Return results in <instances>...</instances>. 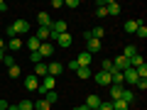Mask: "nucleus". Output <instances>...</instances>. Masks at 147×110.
<instances>
[{
  "label": "nucleus",
  "instance_id": "obj_8",
  "mask_svg": "<svg viewBox=\"0 0 147 110\" xmlns=\"http://www.w3.org/2000/svg\"><path fill=\"white\" fill-rule=\"evenodd\" d=\"M113 68H115V71H125V68H132V66H130V61L120 54L118 59H113Z\"/></svg>",
  "mask_w": 147,
  "mask_h": 110
},
{
  "label": "nucleus",
  "instance_id": "obj_31",
  "mask_svg": "<svg viewBox=\"0 0 147 110\" xmlns=\"http://www.w3.org/2000/svg\"><path fill=\"white\" fill-rule=\"evenodd\" d=\"M135 34L140 37V39H145V37H147V27L142 25V20H140V27H137V32H135Z\"/></svg>",
  "mask_w": 147,
  "mask_h": 110
},
{
  "label": "nucleus",
  "instance_id": "obj_29",
  "mask_svg": "<svg viewBox=\"0 0 147 110\" xmlns=\"http://www.w3.org/2000/svg\"><path fill=\"white\" fill-rule=\"evenodd\" d=\"M34 108H37V110H49V108H52V105H49L47 100L42 98V100H37V103H34Z\"/></svg>",
  "mask_w": 147,
  "mask_h": 110
},
{
  "label": "nucleus",
  "instance_id": "obj_6",
  "mask_svg": "<svg viewBox=\"0 0 147 110\" xmlns=\"http://www.w3.org/2000/svg\"><path fill=\"white\" fill-rule=\"evenodd\" d=\"M123 81H125V83H132V86H135L137 81H140V76H137L135 68H125V71H123Z\"/></svg>",
  "mask_w": 147,
  "mask_h": 110
},
{
  "label": "nucleus",
  "instance_id": "obj_14",
  "mask_svg": "<svg viewBox=\"0 0 147 110\" xmlns=\"http://www.w3.org/2000/svg\"><path fill=\"white\" fill-rule=\"evenodd\" d=\"M32 76H37V78H44V76H49V73H47V64H44V61L34 64V73H32Z\"/></svg>",
  "mask_w": 147,
  "mask_h": 110
},
{
  "label": "nucleus",
  "instance_id": "obj_15",
  "mask_svg": "<svg viewBox=\"0 0 147 110\" xmlns=\"http://www.w3.org/2000/svg\"><path fill=\"white\" fill-rule=\"evenodd\" d=\"M25 88H30V91H37V88H39V78L30 73V76L25 78Z\"/></svg>",
  "mask_w": 147,
  "mask_h": 110
},
{
  "label": "nucleus",
  "instance_id": "obj_27",
  "mask_svg": "<svg viewBox=\"0 0 147 110\" xmlns=\"http://www.w3.org/2000/svg\"><path fill=\"white\" fill-rule=\"evenodd\" d=\"M120 100H125V103L130 105L132 100H135V93H132V91H125V88H123V95H120Z\"/></svg>",
  "mask_w": 147,
  "mask_h": 110
},
{
  "label": "nucleus",
  "instance_id": "obj_28",
  "mask_svg": "<svg viewBox=\"0 0 147 110\" xmlns=\"http://www.w3.org/2000/svg\"><path fill=\"white\" fill-rule=\"evenodd\" d=\"M88 34L93 37V39H98V42H100V39H103V34H105V32H103V27H96V30H91Z\"/></svg>",
  "mask_w": 147,
  "mask_h": 110
},
{
  "label": "nucleus",
  "instance_id": "obj_36",
  "mask_svg": "<svg viewBox=\"0 0 147 110\" xmlns=\"http://www.w3.org/2000/svg\"><path fill=\"white\" fill-rule=\"evenodd\" d=\"M30 61H32V64H39V61H42V56H39L37 52H32V54H30Z\"/></svg>",
  "mask_w": 147,
  "mask_h": 110
},
{
  "label": "nucleus",
  "instance_id": "obj_9",
  "mask_svg": "<svg viewBox=\"0 0 147 110\" xmlns=\"http://www.w3.org/2000/svg\"><path fill=\"white\" fill-rule=\"evenodd\" d=\"M54 39H57V44H59V47H64V49H66V47H71V44H74V37L69 34V32H64V34L54 37Z\"/></svg>",
  "mask_w": 147,
  "mask_h": 110
},
{
  "label": "nucleus",
  "instance_id": "obj_16",
  "mask_svg": "<svg viewBox=\"0 0 147 110\" xmlns=\"http://www.w3.org/2000/svg\"><path fill=\"white\" fill-rule=\"evenodd\" d=\"M7 49L10 52H20L22 49V37H12L10 42H7Z\"/></svg>",
  "mask_w": 147,
  "mask_h": 110
},
{
  "label": "nucleus",
  "instance_id": "obj_26",
  "mask_svg": "<svg viewBox=\"0 0 147 110\" xmlns=\"http://www.w3.org/2000/svg\"><path fill=\"white\" fill-rule=\"evenodd\" d=\"M110 105H113V110H130V105H127L125 100H113Z\"/></svg>",
  "mask_w": 147,
  "mask_h": 110
},
{
  "label": "nucleus",
  "instance_id": "obj_32",
  "mask_svg": "<svg viewBox=\"0 0 147 110\" xmlns=\"http://www.w3.org/2000/svg\"><path fill=\"white\" fill-rule=\"evenodd\" d=\"M135 71H137V76H140V78H147V64H142V66H137Z\"/></svg>",
  "mask_w": 147,
  "mask_h": 110
},
{
  "label": "nucleus",
  "instance_id": "obj_43",
  "mask_svg": "<svg viewBox=\"0 0 147 110\" xmlns=\"http://www.w3.org/2000/svg\"><path fill=\"white\" fill-rule=\"evenodd\" d=\"M0 49H5V39L3 37H0Z\"/></svg>",
  "mask_w": 147,
  "mask_h": 110
},
{
  "label": "nucleus",
  "instance_id": "obj_39",
  "mask_svg": "<svg viewBox=\"0 0 147 110\" xmlns=\"http://www.w3.org/2000/svg\"><path fill=\"white\" fill-rule=\"evenodd\" d=\"M135 86H137V88H142V91H145V88H147V78H140V81H137Z\"/></svg>",
  "mask_w": 147,
  "mask_h": 110
},
{
  "label": "nucleus",
  "instance_id": "obj_19",
  "mask_svg": "<svg viewBox=\"0 0 147 110\" xmlns=\"http://www.w3.org/2000/svg\"><path fill=\"white\" fill-rule=\"evenodd\" d=\"M37 22H39V27H49L52 25V17H49L47 12H39V15H37Z\"/></svg>",
  "mask_w": 147,
  "mask_h": 110
},
{
  "label": "nucleus",
  "instance_id": "obj_41",
  "mask_svg": "<svg viewBox=\"0 0 147 110\" xmlns=\"http://www.w3.org/2000/svg\"><path fill=\"white\" fill-rule=\"evenodd\" d=\"M0 110H7V100H3V98H0Z\"/></svg>",
  "mask_w": 147,
  "mask_h": 110
},
{
  "label": "nucleus",
  "instance_id": "obj_12",
  "mask_svg": "<svg viewBox=\"0 0 147 110\" xmlns=\"http://www.w3.org/2000/svg\"><path fill=\"white\" fill-rule=\"evenodd\" d=\"M91 61H93V56H91L88 52H81L79 56H76V64H79V66H91Z\"/></svg>",
  "mask_w": 147,
  "mask_h": 110
},
{
  "label": "nucleus",
  "instance_id": "obj_45",
  "mask_svg": "<svg viewBox=\"0 0 147 110\" xmlns=\"http://www.w3.org/2000/svg\"><path fill=\"white\" fill-rule=\"evenodd\" d=\"M3 56H5V49H0V61H3Z\"/></svg>",
  "mask_w": 147,
  "mask_h": 110
},
{
  "label": "nucleus",
  "instance_id": "obj_38",
  "mask_svg": "<svg viewBox=\"0 0 147 110\" xmlns=\"http://www.w3.org/2000/svg\"><path fill=\"white\" fill-rule=\"evenodd\" d=\"M64 68H71V71H76V68H79V64H76V59H74V61H69V64H66Z\"/></svg>",
  "mask_w": 147,
  "mask_h": 110
},
{
  "label": "nucleus",
  "instance_id": "obj_20",
  "mask_svg": "<svg viewBox=\"0 0 147 110\" xmlns=\"http://www.w3.org/2000/svg\"><path fill=\"white\" fill-rule=\"evenodd\" d=\"M25 44H27V49H30V54H32V52H37V49H39V44H42V42H39L37 37H30Z\"/></svg>",
  "mask_w": 147,
  "mask_h": 110
},
{
  "label": "nucleus",
  "instance_id": "obj_5",
  "mask_svg": "<svg viewBox=\"0 0 147 110\" xmlns=\"http://www.w3.org/2000/svg\"><path fill=\"white\" fill-rule=\"evenodd\" d=\"M47 73L52 76V78L61 76V73H64V64H59V61H54V64H47Z\"/></svg>",
  "mask_w": 147,
  "mask_h": 110
},
{
  "label": "nucleus",
  "instance_id": "obj_33",
  "mask_svg": "<svg viewBox=\"0 0 147 110\" xmlns=\"http://www.w3.org/2000/svg\"><path fill=\"white\" fill-rule=\"evenodd\" d=\"M96 15H98V17H105V15H108V10H105V3H98V10H96Z\"/></svg>",
  "mask_w": 147,
  "mask_h": 110
},
{
  "label": "nucleus",
  "instance_id": "obj_7",
  "mask_svg": "<svg viewBox=\"0 0 147 110\" xmlns=\"http://www.w3.org/2000/svg\"><path fill=\"white\" fill-rule=\"evenodd\" d=\"M37 54H39V56H42V61H44L47 56H52V54H54V47H52L49 42H42V44H39V49H37Z\"/></svg>",
  "mask_w": 147,
  "mask_h": 110
},
{
  "label": "nucleus",
  "instance_id": "obj_22",
  "mask_svg": "<svg viewBox=\"0 0 147 110\" xmlns=\"http://www.w3.org/2000/svg\"><path fill=\"white\" fill-rule=\"evenodd\" d=\"M123 27H125V32H137V27H140V20H127Z\"/></svg>",
  "mask_w": 147,
  "mask_h": 110
},
{
  "label": "nucleus",
  "instance_id": "obj_30",
  "mask_svg": "<svg viewBox=\"0 0 147 110\" xmlns=\"http://www.w3.org/2000/svg\"><path fill=\"white\" fill-rule=\"evenodd\" d=\"M17 110H34V103H30V100H22V103L17 105Z\"/></svg>",
  "mask_w": 147,
  "mask_h": 110
},
{
  "label": "nucleus",
  "instance_id": "obj_40",
  "mask_svg": "<svg viewBox=\"0 0 147 110\" xmlns=\"http://www.w3.org/2000/svg\"><path fill=\"white\" fill-rule=\"evenodd\" d=\"M66 7H79V0H66Z\"/></svg>",
  "mask_w": 147,
  "mask_h": 110
},
{
  "label": "nucleus",
  "instance_id": "obj_21",
  "mask_svg": "<svg viewBox=\"0 0 147 110\" xmlns=\"http://www.w3.org/2000/svg\"><path fill=\"white\" fill-rule=\"evenodd\" d=\"M105 10H108V15H120L123 7L118 5V3H105Z\"/></svg>",
  "mask_w": 147,
  "mask_h": 110
},
{
  "label": "nucleus",
  "instance_id": "obj_2",
  "mask_svg": "<svg viewBox=\"0 0 147 110\" xmlns=\"http://www.w3.org/2000/svg\"><path fill=\"white\" fill-rule=\"evenodd\" d=\"M84 42H86V49H84V52H88L91 56H93L96 52H100V49H103V44H100L98 39H93L88 32H84Z\"/></svg>",
  "mask_w": 147,
  "mask_h": 110
},
{
  "label": "nucleus",
  "instance_id": "obj_11",
  "mask_svg": "<svg viewBox=\"0 0 147 110\" xmlns=\"http://www.w3.org/2000/svg\"><path fill=\"white\" fill-rule=\"evenodd\" d=\"M100 103H103V100H100V95H96V93H93V95H88V98H86V103H84V105H86L88 110H96Z\"/></svg>",
  "mask_w": 147,
  "mask_h": 110
},
{
  "label": "nucleus",
  "instance_id": "obj_1",
  "mask_svg": "<svg viewBox=\"0 0 147 110\" xmlns=\"http://www.w3.org/2000/svg\"><path fill=\"white\" fill-rule=\"evenodd\" d=\"M27 30H30V22H27V20H15V22H12V25L5 30V34L12 39V37H22V34H27Z\"/></svg>",
  "mask_w": 147,
  "mask_h": 110
},
{
  "label": "nucleus",
  "instance_id": "obj_25",
  "mask_svg": "<svg viewBox=\"0 0 147 110\" xmlns=\"http://www.w3.org/2000/svg\"><path fill=\"white\" fill-rule=\"evenodd\" d=\"M7 73H10V78H20V76H22V68L15 64V66H10V68H7Z\"/></svg>",
  "mask_w": 147,
  "mask_h": 110
},
{
  "label": "nucleus",
  "instance_id": "obj_37",
  "mask_svg": "<svg viewBox=\"0 0 147 110\" xmlns=\"http://www.w3.org/2000/svg\"><path fill=\"white\" fill-rule=\"evenodd\" d=\"M98 110H113V105H110V100H103V103L98 105Z\"/></svg>",
  "mask_w": 147,
  "mask_h": 110
},
{
  "label": "nucleus",
  "instance_id": "obj_34",
  "mask_svg": "<svg viewBox=\"0 0 147 110\" xmlns=\"http://www.w3.org/2000/svg\"><path fill=\"white\" fill-rule=\"evenodd\" d=\"M3 64H5V66L10 68V66H15V59H12L10 54H5V56H3Z\"/></svg>",
  "mask_w": 147,
  "mask_h": 110
},
{
  "label": "nucleus",
  "instance_id": "obj_13",
  "mask_svg": "<svg viewBox=\"0 0 147 110\" xmlns=\"http://www.w3.org/2000/svg\"><path fill=\"white\" fill-rule=\"evenodd\" d=\"M34 37L39 39V42H49V39H52V32H49V27H39Z\"/></svg>",
  "mask_w": 147,
  "mask_h": 110
},
{
  "label": "nucleus",
  "instance_id": "obj_3",
  "mask_svg": "<svg viewBox=\"0 0 147 110\" xmlns=\"http://www.w3.org/2000/svg\"><path fill=\"white\" fill-rule=\"evenodd\" d=\"M54 86H57V78H52V76H44V81L39 83V88H37V91L44 95V93H49V91H54Z\"/></svg>",
  "mask_w": 147,
  "mask_h": 110
},
{
  "label": "nucleus",
  "instance_id": "obj_42",
  "mask_svg": "<svg viewBox=\"0 0 147 110\" xmlns=\"http://www.w3.org/2000/svg\"><path fill=\"white\" fill-rule=\"evenodd\" d=\"M5 10H7V5L3 3V0H0V12H5Z\"/></svg>",
  "mask_w": 147,
  "mask_h": 110
},
{
  "label": "nucleus",
  "instance_id": "obj_35",
  "mask_svg": "<svg viewBox=\"0 0 147 110\" xmlns=\"http://www.w3.org/2000/svg\"><path fill=\"white\" fill-rule=\"evenodd\" d=\"M100 71H105V73H113L115 68H113V61H103V68Z\"/></svg>",
  "mask_w": 147,
  "mask_h": 110
},
{
  "label": "nucleus",
  "instance_id": "obj_10",
  "mask_svg": "<svg viewBox=\"0 0 147 110\" xmlns=\"http://www.w3.org/2000/svg\"><path fill=\"white\" fill-rule=\"evenodd\" d=\"M91 78H93L96 83H100V86H110V73H105V71H98V73H93Z\"/></svg>",
  "mask_w": 147,
  "mask_h": 110
},
{
  "label": "nucleus",
  "instance_id": "obj_46",
  "mask_svg": "<svg viewBox=\"0 0 147 110\" xmlns=\"http://www.w3.org/2000/svg\"><path fill=\"white\" fill-rule=\"evenodd\" d=\"M130 110H135V108H130Z\"/></svg>",
  "mask_w": 147,
  "mask_h": 110
},
{
  "label": "nucleus",
  "instance_id": "obj_44",
  "mask_svg": "<svg viewBox=\"0 0 147 110\" xmlns=\"http://www.w3.org/2000/svg\"><path fill=\"white\" fill-rule=\"evenodd\" d=\"M74 110H88V108H86V105H79V108H74Z\"/></svg>",
  "mask_w": 147,
  "mask_h": 110
},
{
  "label": "nucleus",
  "instance_id": "obj_18",
  "mask_svg": "<svg viewBox=\"0 0 147 110\" xmlns=\"http://www.w3.org/2000/svg\"><path fill=\"white\" fill-rule=\"evenodd\" d=\"M120 95H123V86H110V103L120 100Z\"/></svg>",
  "mask_w": 147,
  "mask_h": 110
},
{
  "label": "nucleus",
  "instance_id": "obj_4",
  "mask_svg": "<svg viewBox=\"0 0 147 110\" xmlns=\"http://www.w3.org/2000/svg\"><path fill=\"white\" fill-rule=\"evenodd\" d=\"M49 32H52V39H54V37H59V34H64V32H66V22H64V20L52 22V25H49Z\"/></svg>",
  "mask_w": 147,
  "mask_h": 110
},
{
  "label": "nucleus",
  "instance_id": "obj_23",
  "mask_svg": "<svg viewBox=\"0 0 147 110\" xmlns=\"http://www.w3.org/2000/svg\"><path fill=\"white\" fill-rule=\"evenodd\" d=\"M42 98H44V100H47V103H49V105H54V103H57V100H59V95H57V91H49V93H44V95H42Z\"/></svg>",
  "mask_w": 147,
  "mask_h": 110
},
{
  "label": "nucleus",
  "instance_id": "obj_17",
  "mask_svg": "<svg viewBox=\"0 0 147 110\" xmlns=\"http://www.w3.org/2000/svg\"><path fill=\"white\" fill-rule=\"evenodd\" d=\"M76 76H79L81 81H88L93 73H91V68H88V66H79V68H76Z\"/></svg>",
  "mask_w": 147,
  "mask_h": 110
},
{
  "label": "nucleus",
  "instance_id": "obj_24",
  "mask_svg": "<svg viewBox=\"0 0 147 110\" xmlns=\"http://www.w3.org/2000/svg\"><path fill=\"white\" fill-rule=\"evenodd\" d=\"M135 54H137V47H132V44H127V47H125V52H123V56H125L127 61H130V59L135 56Z\"/></svg>",
  "mask_w": 147,
  "mask_h": 110
}]
</instances>
